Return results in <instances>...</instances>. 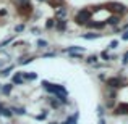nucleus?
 <instances>
[{"mask_svg": "<svg viewBox=\"0 0 128 124\" xmlns=\"http://www.w3.org/2000/svg\"><path fill=\"white\" fill-rule=\"evenodd\" d=\"M54 26H55V18H49V19L46 21V28H47V29H52Z\"/></svg>", "mask_w": 128, "mask_h": 124, "instance_id": "15", "label": "nucleus"}, {"mask_svg": "<svg viewBox=\"0 0 128 124\" xmlns=\"http://www.w3.org/2000/svg\"><path fill=\"white\" fill-rule=\"evenodd\" d=\"M83 50H84V48H83V47H80V45H73V47H68V48H66V52H78V53H81L83 52Z\"/></svg>", "mask_w": 128, "mask_h": 124, "instance_id": "14", "label": "nucleus"}, {"mask_svg": "<svg viewBox=\"0 0 128 124\" xmlns=\"http://www.w3.org/2000/svg\"><path fill=\"white\" fill-rule=\"evenodd\" d=\"M91 15H92V13H91L88 8H83V10H80V11L76 13V16H75V21H76V24H78V26H86V23L91 19Z\"/></svg>", "mask_w": 128, "mask_h": 124, "instance_id": "2", "label": "nucleus"}, {"mask_svg": "<svg viewBox=\"0 0 128 124\" xmlns=\"http://www.w3.org/2000/svg\"><path fill=\"white\" fill-rule=\"evenodd\" d=\"M13 84H23V81H24V79H23V76H21V73H16L15 76H13Z\"/></svg>", "mask_w": 128, "mask_h": 124, "instance_id": "13", "label": "nucleus"}, {"mask_svg": "<svg viewBox=\"0 0 128 124\" xmlns=\"http://www.w3.org/2000/svg\"><path fill=\"white\" fill-rule=\"evenodd\" d=\"M38 2H47V0H38Z\"/></svg>", "mask_w": 128, "mask_h": 124, "instance_id": "35", "label": "nucleus"}, {"mask_svg": "<svg viewBox=\"0 0 128 124\" xmlns=\"http://www.w3.org/2000/svg\"><path fill=\"white\" fill-rule=\"evenodd\" d=\"M2 116H6V118H12L13 116V111H12V108H3V111H2Z\"/></svg>", "mask_w": 128, "mask_h": 124, "instance_id": "17", "label": "nucleus"}, {"mask_svg": "<svg viewBox=\"0 0 128 124\" xmlns=\"http://www.w3.org/2000/svg\"><path fill=\"white\" fill-rule=\"evenodd\" d=\"M3 108H5V106H3V103H0V116H2V111H3Z\"/></svg>", "mask_w": 128, "mask_h": 124, "instance_id": "32", "label": "nucleus"}, {"mask_svg": "<svg viewBox=\"0 0 128 124\" xmlns=\"http://www.w3.org/2000/svg\"><path fill=\"white\" fill-rule=\"evenodd\" d=\"M70 58H81V53H78V52H70Z\"/></svg>", "mask_w": 128, "mask_h": 124, "instance_id": "23", "label": "nucleus"}, {"mask_svg": "<svg viewBox=\"0 0 128 124\" xmlns=\"http://www.w3.org/2000/svg\"><path fill=\"white\" fill-rule=\"evenodd\" d=\"M122 39H123V41H128V31H125L122 34Z\"/></svg>", "mask_w": 128, "mask_h": 124, "instance_id": "29", "label": "nucleus"}, {"mask_svg": "<svg viewBox=\"0 0 128 124\" xmlns=\"http://www.w3.org/2000/svg\"><path fill=\"white\" fill-rule=\"evenodd\" d=\"M120 19H122V16L120 15H112V16H109V18L106 19V24H109V26H117L120 23Z\"/></svg>", "mask_w": 128, "mask_h": 124, "instance_id": "6", "label": "nucleus"}, {"mask_svg": "<svg viewBox=\"0 0 128 124\" xmlns=\"http://www.w3.org/2000/svg\"><path fill=\"white\" fill-rule=\"evenodd\" d=\"M38 45H39V47H47V42L41 39V41H38Z\"/></svg>", "mask_w": 128, "mask_h": 124, "instance_id": "27", "label": "nucleus"}, {"mask_svg": "<svg viewBox=\"0 0 128 124\" xmlns=\"http://www.w3.org/2000/svg\"><path fill=\"white\" fill-rule=\"evenodd\" d=\"M49 3L52 6H57V5H63V0H49Z\"/></svg>", "mask_w": 128, "mask_h": 124, "instance_id": "20", "label": "nucleus"}, {"mask_svg": "<svg viewBox=\"0 0 128 124\" xmlns=\"http://www.w3.org/2000/svg\"><path fill=\"white\" fill-rule=\"evenodd\" d=\"M12 71H13V66H8V68H5L2 73H0V76H8Z\"/></svg>", "mask_w": 128, "mask_h": 124, "instance_id": "19", "label": "nucleus"}, {"mask_svg": "<svg viewBox=\"0 0 128 124\" xmlns=\"http://www.w3.org/2000/svg\"><path fill=\"white\" fill-rule=\"evenodd\" d=\"M117 45H118V41H112V42H110V45H109V48H115Z\"/></svg>", "mask_w": 128, "mask_h": 124, "instance_id": "26", "label": "nucleus"}, {"mask_svg": "<svg viewBox=\"0 0 128 124\" xmlns=\"http://www.w3.org/2000/svg\"><path fill=\"white\" fill-rule=\"evenodd\" d=\"M24 28H26L24 24H18V26L15 28V31H16V32H23V31H24Z\"/></svg>", "mask_w": 128, "mask_h": 124, "instance_id": "24", "label": "nucleus"}, {"mask_svg": "<svg viewBox=\"0 0 128 124\" xmlns=\"http://www.w3.org/2000/svg\"><path fill=\"white\" fill-rule=\"evenodd\" d=\"M55 15H57V18H65L66 16V8H63V6L55 8Z\"/></svg>", "mask_w": 128, "mask_h": 124, "instance_id": "12", "label": "nucleus"}, {"mask_svg": "<svg viewBox=\"0 0 128 124\" xmlns=\"http://www.w3.org/2000/svg\"><path fill=\"white\" fill-rule=\"evenodd\" d=\"M107 85H109V89H120V87H125V81L118 76H115V78L107 79Z\"/></svg>", "mask_w": 128, "mask_h": 124, "instance_id": "4", "label": "nucleus"}, {"mask_svg": "<svg viewBox=\"0 0 128 124\" xmlns=\"http://www.w3.org/2000/svg\"><path fill=\"white\" fill-rule=\"evenodd\" d=\"M99 124H106V121H104V118H100V121H99Z\"/></svg>", "mask_w": 128, "mask_h": 124, "instance_id": "33", "label": "nucleus"}, {"mask_svg": "<svg viewBox=\"0 0 128 124\" xmlns=\"http://www.w3.org/2000/svg\"><path fill=\"white\" fill-rule=\"evenodd\" d=\"M21 76L26 81H36V79H38V74H36V73H21Z\"/></svg>", "mask_w": 128, "mask_h": 124, "instance_id": "10", "label": "nucleus"}, {"mask_svg": "<svg viewBox=\"0 0 128 124\" xmlns=\"http://www.w3.org/2000/svg\"><path fill=\"white\" fill-rule=\"evenodd\" d=\"M60 105H62V103H60L57 98H50V106H52V108H58Z\"/></svg>", "mask_w": 128, "mask_h": 124, "instance_id": "18", "label": "nucleus"}, {"mask_svg": "<svg viewBox=\"0 0 128 124\" xmlns=\"http://www.w3.org/2000/svg\"><path fill=\"white\" fill-rule=\"evenodd\" d=\"M49 56H55V52H50V53H44V58H49Z\"/></svg>", "mask_w": 128, "mask_h": 124, "instance_id": "28", "label": "nucleus"}, {"mask_svg": "<svg viewBox=\"0 0 128 124\" xmlns=\"http://www.w3.org/2000/svg\"><path fill=\"white\" fill-rule=\"evenodd\" d=\"M114 113H115V115H128V103L118 105L115 110H114Z\"/></svg>", "mask_w": 128, "mask_h": 124, "instance_id": "8", "label": "nucleus"}, {"mask_svg": "<svg viewBox=\"0 0 128 124\" xmlns=\"http://www.w3.org/2000/svg\"><path fill=\"white\" fill-rule=\"evenodd\" d=\"M12 111H15L16 115H24L26 110H24V108H12Z\"/></svg>", "mask_w": 128, "mask_h": 124, "instance_id": "21", "label": "nucleus"}, {"mask_svg": "<svg viewBox=\"0 0 128 124\" xmlns=\"http://www.w3.org/2000/svg\"><path fill=\"white\" fill-rule=\"evenodd\" d=\"M31 32H32V34H39V32H41V31H39L38 28H32V29H31Z\"/></svg>", "mask_w": 128, "mask_h": 124, "instance_id": "31", "label": "nucleus"}, {"mask_svg": "<svg viewBox=\"0 0 128 124\" xmlns=\"http://www.w3.org/2000/svg\"><path fill=\"white\" fill-rule=\"evenodd\" d=\"M86 26L89 29H104L107 24H106V23H96V21H92V19H89V21L86 23Z\"/></svg>", "mask_w": 128, "mask_h": 124, "instance_id": "7", "label": "nucleus"}, {"mask_svg": "<svg viewBox=\"0 0 128 124\" xmlns=\"http://www.w3.org/2000/svg\"><path fill=\"white\" fill-rule=\"evenodd\" d=\"M107 10H109V11H114V15H125V13L128 11V8L125 5H123V3H118V2H112V3H107Z\"/></svg>", "mask_w": 128, "mask_h": 124, "instance_id": "3", "label": "nucleus"}, {"mask_svg": "<svg viewBox=\"0 0 128 124\" xmlns=\"http://www.w3.org/2000/svg\"><path fill=\"white\" fill-rule=\"evenodd\" d=\"M0 90H2L3 95H10V93H12V90H13V84H3V87Z\"/></svg>", "mask_w": 128, "mask_h": 124, "instance_id": "11", "label": "nucleus"}, {"mask_svg": "<svg viewBox=\"0 0 128 124\" xmlns=\"http://www.w3.org/2000/svg\"><path fill=\"white\" fill-rule=\"evenodd\" d=\"M123 63H125V65L128 63V52H125V55H123Z\"/></svg>", "mask_w": 128, "mask_h": 124, "instance_id": "30", "label": "nucleus"}, {"mask_svg": "<svg viewBox=\"0 0 128 124\" xmlns=\"http://www.w3.org/2000/svg\"><path fill=\"white\" fill-rule=\"evenodd\" d=\"M81 37L86 39V41H94V39H99L100 34H97V32H88V34H83Z\"/></svg>", "mask_w": 128, "mask_h": 124, "instance_id": "9", "label": "nucleus"}, {"mask_svg": "<svg viewBox=\"0 0 128 124\" xmlns=\"http://www.w3.org/2000/svg\"><path fill=\"white\" fill-rule=\"evenodd\" d=\"M49 124H57V123H49Z\"/></svg>", "mask_w": 128, "mask_h": 124, "instance_id": "36", "label": "nucleus"}, {"mask_svg": "<svg viewBox=\"0 0 128 124\" xmlns=\"http://www.w3.org/2000/svg\"><path fill=\"white\" fill-rule=\"evenodd\" d=\"M62 124H70V123H68V121H65V123H62Z\"/></svg>", "mask_w": 128, "mask_h": 124, "instance_id": "34", "label": "nucleus"}, {"mask_svg": "<svg viewBox=\"0 0 128 124\" xmlns=\"http://www.w3.org/2000/svg\"><path fill=\"white\" fill-rule=\"evenodd\" d=\"M97 115H99V118H102V116H104V108H102V106L97 108Z\"/></svg>", "mask_w": 128, "mask_h": 124, "instance_id": "25", "label": "nucleus"}, {"mask_svg": "<svg viewBox=\"0 0 128 124\" xmlns=\"http://www.w3.org/2000/svg\"><path fill=\"white\" fill-rule=\"evenodd\" d=\"M54 28L57 29L58 32H63L66 29V19L65 18H58V19H55V26Z\"/></svg>", "mask_w": 128, "mask_h": 124, "instance_id": "5", "label": "nucleus"}, {"mask_svg": "<svg viewBox=\"0 0 128 124\" xmlns=\"http://www.w3.org/2000/svg\"><path fill=\"white\" fill-rule=\"evenodd\" d=\"M32 61V58H21V60H20V65H28V63H31Z\"/></svg>", "mask_w": 128, "mask_h": 124, "instance_id": "22", "label": "nucleus"}, {"mask_svg": "<svg viewBox=\"0 0 128 124\" xmlns=\"http://www.w3.org/2000/svg\"><path fill=\"white\" fill-rule=\"evenodd\" d=\"M84 61L89 63V65H94V63H97V56H96V55H91V56H88Z\"/></svg>", "mask_w": 128, "mask_h": 124, "instance_id": "16", "label": "nucleus"}, {"mask_svg": "<svg viewBox=\"0 0 128 124\" xmlns=\"http://www.w3.org/2000/svg\"><path fill=\"white\" fill-rule=\"evenodd\" d=\"M42 85H44V89H46L49 93H54V95H57V93L66 95V89L63 85H58V84H50V82H47V81H42Z\"/></svg>", "mask_w": 128, "mask_h": 124, "instance_id": "1", "label": "nucleus"}]
</instances>
